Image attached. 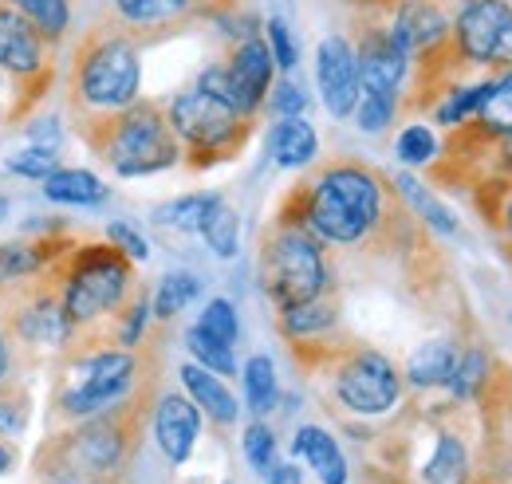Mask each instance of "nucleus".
Returning <instances> with one entry per match:
<instances>
[{"instance_id": "obj_1", "label": "nucleus", "mask_w": 512, "mask_h": 484, "mask_svg": "<svg viewBox=\"0 0 512 484\" xmlns=\"http://www.w3.org/2000/svg\"><path fill=\"white\" fill-rule=\"evenodd\" d=\"M142 60L127 32H91L75 48L71 63V103L87 119H107L138 103Z\"/></svg>"}, {"instance_id": "obj_2", "label": "nucleus", "mask_w": 512, "mask_h": 484, "mask_svg": "<svg viewBox=\"0 0 512 484\" xmlns=\"http://www.w3.org/2000/svg\"><path fill=\"white\" fill-rule=\"evenodd\" d=\"M383 221V182L363 166H331L304 197V229L327 244H359Z\"/></svg>"}, {"instance_id": "obj_3", "label": "nucleus", "mask_w": 512, "mask_h": 484, "mask_svg": "<svg viewBox=\"0 0 512 484\" xmlns=\"http://www.w3.org/2000/svg\"><path fill=\"white\" fill-rule=\"evenodd\" d=\"M79 130L103 154V162H111V170L123 178H146V174L170 170L182 158L178 134L158 103H130L119 115L87 119Z\"/></svg>"}, {"instance_id": "obj_4", "label": "nucleus", "mask_w": 512, "mask_h": 484, "mask_svg": "<svg viewBox=\"0 0 512 484\" xmlns=\"http://www.w3.org/2000/svg\"><path fill=\"white\" fill-rule=\"evenodd\" d=\"M130 264L115 244H87L71 252L64 276V311L71 331L95 327L103 315L123 311L130 300Z\"/></svg>"}, {"instance_id": "obj_5", "label": "nucleus", "mask_w": 512, "mask_h": 484, "mask_svg": "<svg viewBox=\"0 0 512 484\" xmlns=\"http://www.w3.org/2000/svg\"><path fill=\"white\" fill-rule=\"evenodd\" d=\"M134 374H138V359L130 351L107 347V351L79 355L56 386V414H64L71 422H87L115 410L130 394Z\"/></svg>"}, {"instance_id": "obj_6", "label": "nucleus", "mask_w": 512, "mask_h": 484, "mask_svg": "<svg viewBox=\"0 0 512 484\" xmlns=\"http://www.w3.org/2000/svg\"><path fill=\"white\" fill-rule=\"evenodd\" d=\"M260 276H264V292L280 307L320 300L327 288V264H323L320 241L304 225L284 221L272 233V241L264 244Z\"/></svg>"}, {"instance_id": "obj_7", "label": "nucleus", "mask_w": 512, "mask_h": 484, "mask_svg": "<svg viewBox=\"0 0 512 484\" xmlns=\"http://www.w3.org/2000/svg\"><path fill=\"white\" fill-rule=\"evenodd\" d=\"M127 425L119 418H87L83 425H75L71 433L56 437L52 445H44L40 453V469L44 481L52 484H83L91 477L111 473L123 453H127Z\"/></svg>"}, {"instance_id": "obj_8", "label": "nucleus", "mask_w": 512, "mask_h": 484, "mask_svg": "<svg viewBox=\"0 0 512 484\" xmlns=\"http://www.w3.org/2000/svg\"><path fill=\"white\" fill-rule=\"evenodd\" d=\"M166 119L174 126V134L197 154V162H217V158L233 154L245 142V134H249V119L245 115H237L229 103L205 95L201 87L178 95L170 103Z\"/></svg>"}, {"instance_id": "obj_9", "label": "nucleus", "mask_w": 512, "mask_h": 484, "mask_svg": "<svg viewBox=\"0 0 512 484\" xmlns=\"http://www.w3.org/2000/svg\"><path fill=\"white\" fill-rule=\"evenodd\" d=\"M272 71H276V63H272L268 44H264L260 36H245V40L237 44L229 67H209V71H201L197 87H201L205 95L229 103L237 115L249 119V115H256V111L264 107V99H268Z\"/></svg>"}, {"instance_id": "obj_10", "label": "nucleus", "mask_w": 512, "mask_h": 484, "mask_svg": "<svg viewBox=\"0 0 512 484\" xmlns=\"http://www.w3.org/2000/svg\"><path fill=\"white\" fill-rule=\"evenodd\" d=\"M48 48L52 44L32 28V20L20 8H12L8 0H0V71H8L20 83V91H24L20 119L28 115L32 103H40V95L52 83Z\"/></svg>"}, {"instance_id": "obj_11", "label": "nucleus", "mask_w": 512, "mask_h": 484, "mask_svg": "<svg viewBox=\"0 0 512 484\" xmlns=\"http://www.w3.org/2000/svg\"><path fill=\"white\" fill-rule=\"evenodd\" d=\"M335 394L351 414L379 418L386 410H394V402L402 394V378H398V370L386 355L355 351L335 374Z\"/></svg>"}, {"instance_id": "obj_12", "label": "nucleus", "mask_w": 512, "mask_h": 484, "mask_svg": "<svg viewBox=\"0 0 512 484\" xmlns=\"http://www.w3.org/2000/svg\"><path fill=\"white\" fill-rule=\"evenodd\" d=\"M316 83L331 119H347L359 103V63L343 36H327L316 52Z\"/></svg>"}, {"instance_id": "obj_13", "label": "nucleus", "mask_w": 512, "mask_h": 484, "mask_svg": "<svg viewBox=\"0 0 512 484\" xmlns=\"http://www.w3.org/2000/svg\"><path fill=\"white\" fill-rule=\"evenodd\" d=\"M386 32H390L394 48L406 60H418L426 52H438L442 44L453 40V28H449L446 12L434 0H402L394 8V24Z\"/></svg>"}, {"instance_id": "obj_14", "label": "nucleus", "mask_w": 512, "mask_h": 484, "mask_svg": "<svg viewBox=\"0 0 512 484\" xmlns=\"http://www.w3.org/2000/svg\"><path fill=\"white\" fill-rule=\"evenodd\" d=\"M509 12V0H473L453 24L457 56L469 63H493V52H497V40H501V28H505Z\"/></svg>"}, {"instance_id": "obj_15", "label": "nucleus", "mask_w": 512, "mask_h": 484, "mask_svg": "<svg viewBox=\"0 0 512 484\" xmlns=\"http://www.w3.org/2000/svg\"><path fill=\"white\" fill-rule=\"evenodd\" d=\"M355 63H359V91H371V95H398L406 67H410V60L394 48L386 28L363 32V40L355 48Z\"/></svg>"}, {"instance_id": "obj_16", "label": "nucleus", "mask_w": 512, "mask_h": 484, "mask_svg": "<svg viewBox=\"0 0 512 484\" xmlns=\"http://www.w3.org/2000/svg\"><path fill=\"white\" fill-rule=\"evenodd\" d=\"M233 8V0H115V20L134 32H158V28H178L190 16Z\"/></svg>"}, {"instance_id": "obj_17", "label": "nucleus", "mask_w": 512, "mask_h": 484, "mask_svg": "<svg viewBox=\"0 0 512 484\" xmlns=\"http://www.w3.org/2000/svg\"><path fill=\"white\" fill-rule=\"evenodd\" d=\"M197 433H201V410L182 394H166L154 410V437H158V449L166 453V461L182 465L197 445Z\"/></svg>"}, {"instance_id": "obj_18", "label": "nucleus", "mask_w": 512, "mask_h": 484, "mask_svg": "<svg viewBox=\"0 0 512 484\" xmlns=\"http://www.w3.org/2000/svg\"><path fill=\"white\" fill-rule=\"evenodd\" d=\"M16 335L32 347H67V339L75 335L71 323H67L64 296H52V292H36L28 307H20L16 315Z\"/></svg>"}, {"instance_id": "obj_19", "label": "nucleus", "mask_w": 512, "mask_h": 484, "mask_svg": "<svg viewBox=\"0 0 512 484\" xmlns=\"http://www.w3.org/2000/svg\"><path fill=\"white\" fill-rule=\"evenodd\" d=\"M316 150H320L316 126H312L308 119H300V115L280 119L276 126H272V134H268V154H272V162L284 166V170H300V166H308V162L316 158Z\"/></svg>"}, {"instance_id": "obj_20", "label": "nucleus", "mask_w": 512, "mask_h": 484, "mask_svg": "<svg viewBox=\"0 0 512 484\" xmlns=\"http://www.w3.org/2000/svg\"><path fill=\"white\" fill-rule=\"evenodd\" d=\"M296 457H304L312 465V473H320L323 484H347V461L343 449L335 445V437L320 425H300L296 429Z\"/></svg>"}, {"instance_id": "obj_21", "label": "nucleus", "mask_w": 512, "mask_h": 484, "mask_svg": "<svg viewBox=\"0 0 512 484\" xmlns=\"http://www.w3.org/2000/svg\"><path fill=\"white\" fill-rule=\"evenodd\" d=\"M182 382H186V390H190V398H193V406L197 410H205L213 422H221V425H233L237 422V398L229 394V386L213 374V370H205V366H182Z\"/></svg>"}, {"instance_id": "obj_22", "label": "nucleus", "mask_w": 512, "mask_h": 484, "mask_svg": "<svg viewBox=\"0 0 512 484\" xmlns=\"http://www.w3.org/2000/svg\"><path fill=\"white\" fill-rule=\"evenodd\" d=\"M60 241H12L0 244V284H16L28 276H40L48 264H56Z\"/></svg>"}, {"instance_id": "obj_23", "label": "nucleus", "mask_w": 512, "mask_h": 484, "mask_svg": "<svg viewBox=\"0 0 512 484\" xmlns=\"http://www.w3.org/2000/svg\"><path fill=\"white\" fill-rule=\"evenodd\" d=\"M44 197L60 205H99L107 201V185L99 182L91 170H52L44 178Z\"/></svg>"}, {"instance_id": "obj_24", "label": "nucleus", "mask_w": 512, "mask_h": 484, "mask_svg": "<svg viewBox=\"0 0 512 484\" xmlns=\"http://www.w3.org/2000/svg\"><path fill=\"white\" fill-rule=\"evenodd\" d=\"M205 244L221 256V260H229V256H237V244H241V217H237V209L225 201V197H213L209 201V209H205V217H201V229H197Z\"/></svg>"}, {"instance_id": "obj_25", "label": "nucleus", "mask_w": 512, "mask_h": 484, "mask_svg": "<svg viewBox=\"0 0 512 484\" xmlns=\"http://www.w3.org/2000/svg\"><path fill=\"white\" fill-rule=\"evenodd\" d=\"M453 363H457L453 343L434 339V343H426V347L414 351V359L406 366V378L414 386H442V382H449V374H453Z\"/></svg>"}, {"instance_id": "obj_26", "label": "nucleus", "mask_w": 512, "mask_h": 484, "mask_svg": "<svg viewBox=\"0 0 512 484\" xmlns=\"http://www.w3.org/2000/svg\"><path fill=\"white\" fill-rule=\"evenodd\" d=\"M245 398H249V410L260 414V418L276 410L280 386H276V366H272L268 355H253L245 363Z\"/></svg>"}, {"instance_id": "obj_27", "label": "nucleus", "mask_w": 512, "mask_h": 484, "mask_svg": "<svg viewBox=\"0 0 512 484\" xmlns=\"http://www.w3.org/2000/svg\"><path fill=\"white\" fill-rule=\"evenodd\" d=\"M394 185H398V193H402V197H406V201H410V205L422 213V221H426L430 229H438V233H446V237H449V233H457L453 213H449L446 205H442V201H438V197H434L426 185L418 182V178L398 174V178H394Z\"/></svg>"}, {"instance_id": "obj_28", "label": "nucleus", "mask_w": 512, "mask_h": 484, "mask_svg": "<svg viewBox=\"0 0 512 484\" xmlns=\"http://www.w3.org/2000/svg\"><path fill=\"white\" fill-rule=\"evenodd\" d=\"M12 8H20L28 20H32V28L48 40V44H60L67 32V24H71V8H67V0H8Z\"/></svg>"}, {"instance_id": "obj_29", "label": "nucleus", "mask_w": 512, "mask_h": 484, "mask_svg": "<svg viewBox=\"0 0 512 484\" xmlns=\"http://www.w3.org/2000/svg\"><path fill=\"white\" fill-rule=\"evenodd\" d=\"M426 481L430 484H465L469 481V457L465 445L457 437H442L430 465H426Z\"/></svg>"}, {"instance_id": "obj_30", "label": "nucleus", "mask_w": 512, "mask_h": 484, "mask_svg": "<svg viewBox=\"0 0 512 484\" xmlns=\"http://www.w3.org/2000/svg\"><path fill=\"white\" fill-rule=\"evenodd\" d=\"M197 292H201V284H197L193 272H170V276H162V284H158V292H154V315H158V319L182 315L186 303H190Z\"/></svg>"}, {"instance_id": "obj_31", "label": "nucleus", "mask_w": 512, "mask_h": 484, "mask_svg": "<svg viewBox=\"0 0 512 484\" xmlns=\"http://www.w3.org/2000/svg\"><path fill=\"white\" fill-rule=\"evenodd\" d=\"M217 193H190V197H178V201H166L154 209V221L158 225H170V229H182V233H197L201 229V217L209 209Z\"/></svg>"}, {"instance_id": "obj_32", "label": "nucleus", "mask_w": 512, "mask_h": 484, "mask_svg": "<svg viewBox=\"0 0 512 484\" xmlns=\"http://www.w3.org/2000/svg\"><path fill=\"white\" fill-rule=\"evenodd\" d=\"M477 122L489 134H509L512 130V71L505 79L489 83V95H485V103L477 111Z\"/></svg>"}, {"instance_id": "obj_33", "label": "nucleus", "mask_w": 512, "mask_h": 484, "mask_svg": "<svg viewBox=\"0 0 512 484\" xmlns=\"http://www.w3.org/2000/svg\"><path fill=\"white\" fill-rule=\"evenodd\" d=\"M335 323V307L323 300H308L300 303V307H284V331L288 335H296V339H304V335H320Z\"/></svg>"}, {"instance_id": "obj_34", "label": "nucleus", "mask_w": 512, "mask_h": 484, "mask_svg": "<svg viewBox=\"0 0 512 484\" xmlns=\"http://www.w3.org/2000/svg\"><path fill=\"white\" fill-rule=\"evenodd\" d=\"M186 347H190V355L197 359V366H205V370H213V374H233V370H237L233 347H229V343H217V339L205 335L201 327H190V331H186Z\"/></svg>"}, {"instance_id": "obj_35", "label": "nucleus", "mask_w": 512, "mask_h": 484, "mask_svg": "<svg viewBox=\"0 0 512 484\" xmlns=\"http://www.w3.org/2000/svg\"><path fill=\"white\" fill-rule=\"evenodd\" d=\"M394 111H398V95H371V91H359V103H355L351 115L359 119V130L379 134V130L390 126Z\"/></svg>"}, {"instance_id": "obj_36", "label": "nucleus", "mask_w": 512, "mask_h": 484, "mask_svg": "<svg viewBox=\"0 0 512 484\" xmlns=\"http://www.w3.org/2000/svg\"><path fill=\"white\" fill-rule=\"evenodd\" d=\"M197 327L205 331V335H213L217 343H237V335H241V323H237V311H233V303L229 300H209L205 303V311H201V319H197Z\"/></svg>"}, {"instance_id": "obj_37", "label": "nucleus", "mask_w": 512, "mask_h": 484, "mask_svg": "<svg viewBox=\"0 0 512 484\" xmlns=\"http://www.w3.org/2000/svg\"><path fill=\"white\" fill-rule=\"evenodd\" d=\"M438 154V138H434V130L430 126H406L402 134H398V158H402V166H426L430 158Z\"/></svg>"}, {"instance_id": "obj_38", "label": "nucleus", "mask_w": 512, "mask_h": 484, "mask_svg": "<svg viewBox=\"0 0 512 484\" xmlns=\"http://www.w3.org/2000/svg\"><path fill=\"white\" fill-rule=\"evenodd\" d=\"M485 95H489V83H477V87L453 91L446 103L438 107V122H442V126H457V122H465L469 115H477V111H481Z\"/></svg>"}, {"instance_id": "obj_39", "label": "nucleus", "mask_w": 512, "mask_h": 484, "mask_svg": "<svg viewBox=\"0 0 512 484\" xmlns=\"http://www.w3.org/2000/svg\"><path fill=\"white\" fill-rule=\"evenodd\" d=\"M485 355L481 351H465L457 363H453V374H449V386H453V394L457 398H473L477 390H481V382H485Z\"/></svg>"}, {"instance_id": "obj_40", "label": "nucleus", "mask_w": 512, "mask_h": 484, "mask_svg": "<svg viewBox=\"0 0 512 484\" xmlns=\"http://www.w3.org/2000/svg\"><path fill=\"white\" fill-rule=\"evenodd\" d=\"M245 457L256 473H272L276 469V433L264 422H256L245 429Z\"/></svg>"}, {"instance_id": "obj_41", "label": "nucleus", "mask_w": 512, "mask_h": 484, "mask_svg": "<svg viewBox=\"0 0 512 484\" xmlns=\"http://www.w3.org/2000/svg\"><path fill=\"white\" fill-rule=\"evenodd\" d=\"M8 170L20 174V178H32V182H44V178L56 170V150H48V146H28V150H20V154L8 158Z\"/></svg>"}, {"instance_id": "obj_42", "label": "nucleus", "mask_w": 512, "mask_h": 484, "mask_svg": "<svg viewBox=\"0 0 512 484\" xmlns=\"http://www.w3.org/2000/svg\"><path fill=\"white\" fill-rule=\"evenodd\" d=\"M264 32H268V52H272V63H276L280 71H292V67H296V40H292L288 24H284L280 16H272Z\"/></svg>"}, {"instance_id": "obj_43", "label": "nucleus", "mask_w": 512, "mask_h": 484, "mask_svg": "<svg viewBox=\"0 0 512 484\" xmlns=\"http://www.w3.org/2000/svg\"><path fill=\"white\" fill-rule=\"evenodd\" d=\"M123 327H119V347H134L138 339H142V331H146V319H150V303L146 296H134V300L123 307Z\"/></svg>"}, {"instance_id": "obj_44", "label": "nucleus", "mask_w": 512, "mask_h": 484, "mask_svg": "<svg viewBox=\"0 0 512 484\" xmlns=\"http://www.w3.org/2000/svg\"><path fill=\"white\" fill-rule=\"evenodd\" d=\"M107 241L115 244L127 260H146V256H150V244L142 241V233H134L127 221H111V225H107Z\"/></svg>"}, {"instance_id": "obj_45", "label": "nucleus", "mask_w": 512, "mask_h": 484, "mask_svg": "<svg viewBox=\"0 0 512 484\" xmlns=\"http://www.w3.org/2000/svg\"><path fill=\"white\" fill-rule=\"evenodd\" d=\"M24 425H28V402L8 394V390H0V437L20 433Z\"/></svg>"}, {"instance_id": "obj_46", "label": "nucleus", "mask_w": 512, "mask_h": 484, "mask_svg": "<svg viewBox=\"0 0 512 484\" xmlns=\"http://www.w3.org/2000/svg\"><path fill=\"white\" fill-rule=\"evenodd\" d=\"M304 107H308V95H304V87H296V83H280V87L272 91V111H276L280 119L304 115Z\"/></svg>"}, {"instance_id": "obj_47", "label": "nucleus", "mask_w": 512, "mask_h": 484, "mask_svg": "<svg viewBox=\"0 0 512 484\" xmlns=\"http://www.w3.org/2000/svg\"><path fill=\"white\" fill-rule=\"evenodd\" d=\"M493 63H505V67H512V12H509V20H505V28H501V40H497Z\"/></svg>"}, {"instance_id": "obj_48", "label": "nucleus", "mask_w": 512, "mask_h": 484, "mask_svg": "<svg viewBox=\"0 0 512 484\" xmlns=\"http://www.w3.org/2000/svg\"><path fill=\"white\" fill-rule=\"evenodd\" d=\"M268 484H304V477H300V469H296V465H280V469H272Z\"/></svg>"}, {"instance_id": "obj_49", "label": "nucleus", "mask_w": 512, "mask_h": 484, "mask_svg": "<svg viewBox=\"0 0 512 484\" xmlns=\"http://www.w3.org/2000/svg\"><path fill=\"white\" fill-rule=\"evenodd\" d=\"M8 469H12V449L0 441V473H8Z\"/></svg>"}, {"instance_id": "obj_50", "label": "nucleus", "mask_w": 512, "mask_h": 484, "mask_svg": "<svg viewBox=\"0 0 512 484\" xmlns=\"http://www.w3.org/2000/svg\"><path fill=\"white\" fill-rule=\"evenodd\" d=\"M4 374H8V347H4V335H0V382H4Z\"/></svg>"}, {"instance_id": "obj_51", "label": "nucleus", "mask_w": 512, "mask_h": 484, "mask_svg": "<svg viewBox=\"0 0 512 484\" xmlns=\"http://www.w3.org/2000/svg\"><path fill=\"white\" fill-rule=\"evenodd\" d=\"M501 150H505V162L512 166V130L509 134H501Z\"/></svg>"}, {"instance_id": "obj_52", "label": "nucleus", "mask_w": 512, "mask_h": 484, "mask_svg": "<svg viewBox=\"0 0 512 484\" xmlns=\"http://www.w3.org/2000/svg\"><path fill=\"white\" fill-rule=\"evenodd\" d=\"M8 217V197H0V221Z\"/></svg>"}, {"instance_id": "obj_53", "label": "nucleus", "mask_w": 512, "mask_h": 484, "mask_svg": "<svg viewBox=\"0 0 512 484\" xmlns=\"http://www.w3.org/2000/svg\"><path fill=\"white\" fill-rule=\"evenodd\" d=\"M505 229L512 233V201H509V209H505Z\"/></svg>"}, {"instance_id": "obj_54", "label": "nucleus", "mask_w": 512, "mask_h": 484, "mask_svg": "<svg viewBox=\"0 0 512 484\" xmlns=\"http://www.w3.org/2000/svg\"><path fill=\"white\" fill-rule=\"evenodd\" d=\"M0 99H4V83H0ZM0 115H4V107H0Z\"/></svg>"}]
</instances>
